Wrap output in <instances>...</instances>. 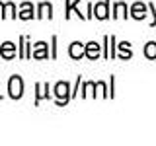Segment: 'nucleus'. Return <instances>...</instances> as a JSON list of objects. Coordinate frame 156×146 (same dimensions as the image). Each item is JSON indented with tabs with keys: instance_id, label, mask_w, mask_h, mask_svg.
<instances>
[{
	"instance_id": "obj_2",
	"label": "nucleus",
	"mask_w": 156,
	"mask_h": 146,
	"mask_svg": "<svg viewBox=\"0 0 156 146\" xmlns=\"http://www.w3.org/2000/svg\"><path fill=\"white\" fill-rule=\"evenodd\" d=\"M8 94L12 99H20L23 96V80L20 76H12L8 80Z\"/></svg>"
},
{
	"instance_id": "obj_1",
	"label": "nucleus",
	"mask_w": 156,
	"mask_h": 146,
	"mask_svg": "<svg viewBox=\"0 0 156 146\" xmlns=\"http://www.w3.org/2000/svg\"><path fill=\"white\" fill-rule=\"evenodd\" d=\"M53 94H55L58 105H66L68 101L72 99V97H70V86H68V82H57Z\"/></svg>"
},
{
	"instance_id": "obj_12",
	"label": "nucleus",
	"mask_w": 156,
	"mask_h": 146,
	"mask_svg": "<svg viewBox=\"0 0 156 146\" xmlns=\"http://www.w3.org/2000/svg\"><path fill=\"white\" fill-rule=\"evenodd\" d=\"M117 16H123V18H127L129 14H127V6L123 2H117L115 4V14H113V18H117Z\"/></svg>"
},
{
	"instance_id": "obj_13",
	"label": "nucleus",
	"mask_w": 156,
	"mask_h": 146,
	"mask_svg": "<svg viewBox=\"0 0 156 146\" xmlns=\"http://www.w3.org/2000/svg\"><path fill=\"white\" fill-rule=\"evenodd\" d=\"M4 10H6V14H4V16H8V18H18L16 6H14L12 2H6V4H4Z\"/></svg>"
},
{
	"instance_id": "obj_10",
	"label": "nucleus",
	"mask_w": 156,
	"mask_h": 146,
	"mask_svg": "<svg viewBox=\"0 0 156 146\" xmlns=\"http://www.w3.org/2000/svg\"><path fill=\"white\" fill-rule=\"evenodd\" d=\"M84 55L88 58H98V57H100V45H98L96 41L86 43V53H84Z\"/></svg>"
},
{
	"instance_id": "obj_8",
	"label": "nucleus",
	"mask_w": 156,
	"mask_h": 146,
	"mask_svg": "<svg viewBox=\"0 0 156 146\" xmlns=\"http://www.w3.org/2000/svg\"><path fill=\"white\" fill-rule=\"evenodd\" d=\"M35 14H33V4L31 2H23L20 4V18L22 19H31Z\"/></svg>"
},
{
	"instance_id": "obj_6",
	"label": "nucleus",
	"mask_w": 156,
	"mask_h": 146,
	"mask_svg": "<svg viewBox=\"0 0 156 146\" xmlns=\"http://www.w3.org/2000/svg\"><path fill=\"white\" fill-rule=\"evenodd\" d=\"M37 18H53V6H51V2H39V6H37Z\"/></svg>"
},
{
	"instance_id": "obj_11",
	"label": "nucleus",
	"mask_w": 156,
	"mask_h": 146,
	"mask_svg": "<svg viewBox=\"0 0 156 146\" xmlns=\"http://www.w3.org/2000/svg\"><path fill=\"white\" fill-rule=\"evenodd\" d=\"M131 16L136 18V19H143L146 16V6L144 4H140V2H136L133 8H131Z\"/></svg>"
},
{
	"instance_id": "obj_9",
	"label": "nucleus",
	"mask_w": 156,
	"mask_h": 146,
	"mask_svg": "<svg viewBox=\"0 0 156 146\" xmlns=\"http://www.w3.org/2000/svg\"><path fill=\"white\" fill-rule=\"evenodd\" d=\"M35 90H37V96H35V103H39L41 99H45V97H51V94H49V84H37L35 86Z\"/></svg>"
},
{
	"instance_id": "obj_16",
	"label": "nucleus",
	"mask_w": 156,
	"mask_h": 146,
	"mask_svg": "<svg viewBox=\"0 0 156 146\" xmlns=\"http://www.w3.org/2000/svg\"><path fill=\"white\" fill-rule=\"evenodd\" d=\"M94 88H96V84H94V82H86V84H84V92H82V97L90 96V94H92V90H94ZM92 96H94V94H92Z\"/></svg>"
},
{
	"instance_id": "obj_3",
	"label": "nucleus",
	"mask_w": 156,
	"mask_h": 146,
	"mask_svg": "<svg viewBox=\"0 0 156 146\" xmlns=\"http://www.w3.org/2000/svg\"><path fill=\"white\" fill-rule=\"evenodd\" d=\"M0 57L6 58V61L14 58V57H16V45H14V43H10V41L2 43V45H0Z\"/></svg>"
},
{
	"instance_id": "obj_4",
	"label": "nucleus",
	"mask_w": 156,
	"mask_h": 146,
	"mask_svg": "<svg viewBox=\"0 0 156 146\" xmlns=\"http://www.w3.org/2000/svg\"><path fill=\"white\" fill-rule=\"evenodd\" d=\"M109 0H104V2H100V4H96L94 6V16L98 19H105L107 16H109Z\"/></svg>"
},
{
	"instance_id": "obj_15",
	"label": "nucleus",
	"mask_w": 156,
	"mask_h": 146,
	"mask_svg": "<svg viewBox=\"0 0 156 146\" xmlns=\"http://www.w3.org/2000/svg\"><path fill=\"white\" fill-rule=\"evenodd\" d=\"M121 51V58H129L131 57V49H129V43H121V45H117Z\"/></svg>"
},
{
	"instance_id": "obj_17",
	"label": "nucleus",
	"mask_w": 156,
	"mask_h": 146,
	"mask_svg": "<svg viewBox=\"0 0 156 146\" xmlns=\"http://www.w3.org/2000/svg\"><path fill=\"white\" fill-rule=\"evenodd\" d=\"M117 55V41L115 37H109V57H115Z\"/></svg>"
},
{
	"instance_id": "obj_19",
	"label": "nucleus",
	"mask_w": 156,
	"mask_h": 146,
	"mask_svg": "<svg viewBox=\"0 0 156 146\" xmlns=\"http://www.w3.org/2000/svg\"><path fill=\"white\" fill-rule=\"evenodd\" d=\"M4 10V2H0V12H2ZM0 16H2V14H0Z\"/></svg>"
},
{
	"instance_id": "obj_7",
	"label": "nucleus",
	"mask_w": 156,
	"mask_h": 146,
	"mask_svg": "<svg viewBox=\"0 0 156 146\" xmlns=\"http://www.w3.org/2000/svg\"><path fill=\"white\" fill-rule=\"evenodd\" d=\"M31 57H33V58H47V57H49V53H47V43H43V41L35 43Z\"/></svg>"
},
{
	"instance_id": "obj_18",
	"label": "nucleus",
	"mask_w": 156,
	"mask_h": 146,
	"mask_svg": "<svg viewBox=\"0 0 156 146\" xmlns=\"http://www.w3.org/2000/svg\"><path fill=\"white\" fill-rule=\"evenodd\" d=\"M51 57L57 58V35H53V51H51Z\"/></svg>"
},
{
	"instance_id": "obj_5",
	"label": "nucleus",
	"mask_w": 156,
	"mask_h": 146,
	"mask_svg": "<svg viewBox=\"0 0 156 146\" xmlns=\"http://www.w3.org/2000/svg\"><path fill=\"white\" fill-rule=\"evenodd\" d=\"M86 53V45H82L80 41H74L70 45V49H68V55H70L72 58H82Z\"/></svg>"
},
{
	"instance_id": "obj_14",
	"label": "nucleus",
	"mask_w": 156,
	"mask_h": 146,
	"mask_svg": "<svg viewBox=\"0 0 156 146\" xmlns=\"http://www.w3.org/2000/svg\"><path fill=\"white\" fill-rule=\"evenodd\" d=\"M144 55L148 58H156V43H148L144 47Z\"/></svg>"
}]
</instances>
